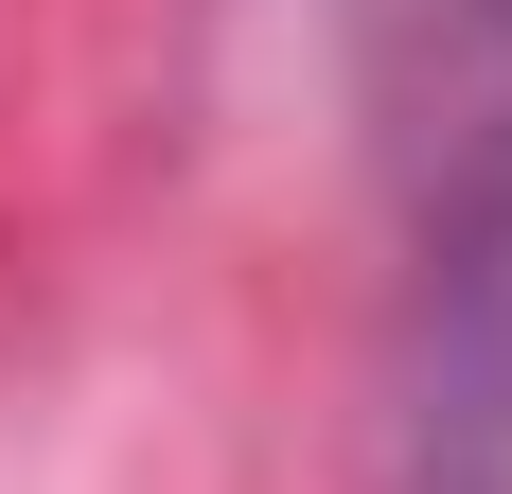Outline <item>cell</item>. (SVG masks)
Returning <instances> with one entry per match:
<instances>
[{
  "instance_id": "1",
  "label": "cell",
  "mask_w": 512,
  "mask_h": 494,
  "mask_svg": "<svg viewBox=\"0 0 512 494\" xmlns=\"http://www.w3.org/2000/svg\"><path fill=\"white\" fill-rule=\"evenodd\" d=\"M371 494H512V0H460L442 36Z\"/></svg>"
}]
</instances>
